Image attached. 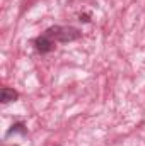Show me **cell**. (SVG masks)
<instances>
[{"label": "cell", "mask_w": 145, "mask_h": 146, "mask_svg": "<svg viewBox=\"0 0 145 146\" xmlns=\"http://www.w3.org/2000/svg\"><path fill=\"white\" fill-rule=\"evenodd\" d=\"M43 34H46L55 42H72V41H77L82 37V31L73 26H51V27L44 29Z\"/></svg>", "instance_id": "6da1fadb"}, {"label": "cell", "mask_w": 145, "mask_h": 146, "mask_svg": "<svg viewBox=\"0 0 145 146\" xmlns=\"http://www.w3.org/2000/svg\"><path fill=\"white\" fill-rule=\"evenodd\" d=\"M33 46H34V51H36V53H39V54H48V53L55 51L56 42H55L53 39H50L46 34L41 33L38 37L33 39Z\"/></svg>", "instance_id": "7a4b0ae2"}, {"label": "cell", "mask_w": 145, "mask_h": 146, "mask_svg": "<svg viewBox=\"0 0 145 146\" xmlns=\"http://www.w3.org/2000/svg\"><path fill=\"white\" fill-rule=\"evenodd\" d=\"M19 99V92L10 88V87H2L0 90V102L2 104H10V102H15Z\"/></svg>", "instance_id": "3957f363"}, {"label": "cell", "mask_w": 145, "mask_h": 146, "mask_svg": "<svg viewBox=\"0 0 145 146\" xmlns=\"http://www.w3.org/2000/svg\"><path fill=\"white\" fill-rule=\"evenodd\" d=\"M14 134H21V136H26V134H28V127H26V124H24L22 121H15V122L7 129V133H5V139L12 138Z\"/></svg>", "instance_id": "277c9868"}, {"label": "cell", "mask_w": 145, "mask_h": 146, "mask_svg": "<svg viewBox=\"0 0 145 146\" xmlns=\"http://www.w3.org/2000/svg\"><path fill=\"white\" fill-rule=\"evenodd\" d=\"M79 21H80L82 24H89V22H91V14H89V12L79 14Z\"/></svg>", "instance_id": "5b68a950"}, {"label": "cell", "mask_w": 145, "mask_h": 146, "mask_svg": "<svg viewBox=\"0 0 145 146\" xmlns=\"http://www.w3.org/2000/svg\"><path fill=\"white\" fill-rule=\"evenodd\" d=\"M14 146H19V145H14Z\"/></svg>", "instance_id": "8992f818"}]
</instances>
